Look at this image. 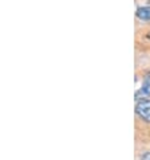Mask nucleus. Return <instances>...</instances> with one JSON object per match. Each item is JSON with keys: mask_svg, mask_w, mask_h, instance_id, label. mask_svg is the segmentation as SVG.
Instances as JSON below:
<instances>
[{"mask_svg": "<svg viewBox=\"0 0 150 160\" xmlns=\"http://www.w3.org/2000/svg\"><path fill=\"white\" fill-rule=\"evenodd\" d=\"M135 113L142 121L150 124V98L139 100L135 105Z\"/></svg>", "mask_w": 150, "mask_h": 160, "instance_id": "nucleus-1", "label": "nucleus"}, {"mask_svg": "<svg viewBox=\"0 0 150 160\" xmlns=\"http://www.w3.org/2000/svg\"><path fill=\"white\" fill-rule=\"evenodd\" d=\"M141 97H142V98H145V97H150V74L145 77L141 88L135 92V100H139Z\"/></svg>", "mask_w": 150, "mask_h": 160, "instance_id": "nucleus-2", "label": "nucleus"}, {"mask_svg": "<svg viewBox=\"0 0 150 160\" xmlns=\"http://www.w3.org/2000/svg\"><path fill=\"white\" fill-rule=\"evenodd\" d=\"M135 15L139 20H150V6L139 7L138 10H137Z\"/></svg>", "mask_w": 150, "mask_h": 160, "instance_id": "nucleus-3", "label": "nucleus"}, {"mask_svg": "<svg viewBox=\"0 0 150 160\" xmlns=\"http://www.w3.org/2000/svg\"><path fill=\"white\" fill-rule=\"evenodd\" d=\"M141 160H150V152H145L142 156H141Z\"/></svg>", "mask_w": 150, "mask_h": 160, "instance_id": "nucleus-4", "label": "nucleus"}]
</instances>
